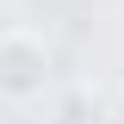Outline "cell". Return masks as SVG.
Returning <instances> with one entry per match:
<instances>
[{
	"mask_svg": "<svg viewBox=\"0 0 124 124\" xmlns=\"http://www.w3.org/2000/svg\"><path fill=\"white\" fill-rule=\"evenodd\" d=\"M56 124H99V112H93L87 93H68V99L56 106Z\"/></svg>",
	"mask_w": 124,
	"mask_h": 124,
	"instance_id": "2",
	"label": "cell"
},
{
	"mask_svg": "<svg viewBox=\"0 0 124 124\" xmlns=\"http://www.w3.org/2000/svg\"><path fill=\"white\" fill-rule=\"evenodd\" d=\"M50 81V50L37 31H0V93L6 99H31Z\"/></svg>",
	"mask_w": 124,
	"mask_h": 124,
	"instance_id": "1",
	"label": "cell"
}]
</instances>
